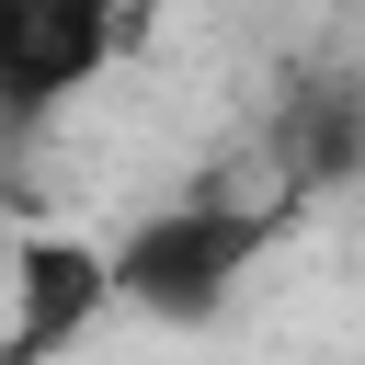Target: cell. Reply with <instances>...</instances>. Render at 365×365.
I'll return each instance as SVG.
<instances>
[{"label": "cell", "instance_id": "cell-4", "mask_svg": "<svg viewBox=\"0 0 365 365\" xmlns=\"http://www.w3.org/2000/svg\"><path fill=\"white\" fill-rule=\"evenodd\" d=\"M365 171V80H308L274 114V182L285 194H331Z\"/></svg>", "mask_w": 365, "mask_h": 365}, {"label": "cell", "instance_id": "cell-5", "mask_svg": "<svg viewBox=\"0 0 365 365\" xmlns=\"http://www.w3.org/2000/svg\"><path fill=\"white\" fill-rule=\"evenodd\" d=\"M0 297H11V228H0Z\"/></svg>", "mask_w": 365, "mask_h": 365}, {"label": "cell", "instance_id": "cell-3", "mask_svg": "<svg viewBox=\"0 0 365 365\" xmlns=\"http://www.w3.org/2000/svg\"><path fill=\"white\" fill-rule=\"evenodd\" d=\"M103 308H125V285H114V251H91V240H57V228H23L11 240V331H0V354L11 365H46V354H68Z\"/></svg>", "mask_w": 365, "mask_h": 365}, {"label": "cell", "instance_id": "cell-1", "mask_svg": "<svg viewBox=\"0 0 365 365\" xmlns=\"http://www.w3.org/2000/svg\"><path fill=\"white\" fill-rule=\"evenodd\" d=\"M285 217H297V194H182V205H160V217H137V228L114 240V285H125L137 319L205 331V319L274 262Z\"/></svg>", "mask_w": 365, "mask_h": 365}, {"label": "cell", "instance_id": "cell-2", "mask_svg": "<svg viewBox=\"0 0 365 365\" xmlns=\"http://www.w3.org/2000/svg\"><path fill=\"white\" fill-rule=\"evenodd\" d=\"M137 0H0V137L57 125L114 57Z\"/></svg>", "mask_w": 365, "mask_h": 365}]
</instances>
